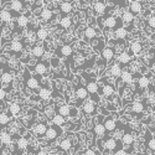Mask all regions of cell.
Wrapping results in <instances>:
<instances>
[{"instance_id":"6da1fadb","label":"cell","mask_w":155,"mask_h":155,"mask_svg":"<svg viewBox=\"0 0 155 155\" xmlns=\"http://www.w3.org/2000/svg\"><path fill=\"white\" fill-rule=\"evenodd\" d=\"M83 77L86 78V91L88 93V97H91V99L93 103H96L97 106H99L101 103V97L98 94V84H97V81L96 78H92V77H87L84 73H83Z\"/></svg>"},{"instance_id":"7a4b0ae2","label":"cell","mask_w":155,"mask_h":155,"mask_svg":"<svg viewBox=\"0 0 155 155\" xmlns=\"http://www.w3.org/2000/svg\"><path fill=\"white\" fill-rule=\"evenodd\" d=\"M42 78V76H31L29 70L25 68V87H26L28 89H30V91L32 93H38V89H40V80Z\"/></svg>"},{"instance_id":"3957f363","label":"cell","mask_w":155,"mask_h":155,"mask_svg":"<svg viewBox=\"0 0 155 155\" xmlns=\"http://www.w3.org/2000/svg\"><path fill=\"white\" fill-rule=\"evenodd\" d=\"M101 141H102V148H103V153L106 151H110V153H115L119 149H123V145L119 140H115L113 139L110 135H107V137H103V138H99Z\"/></svg>"},{"instance_id":"277c9868","label":"cell","mask_w":155,"mask_h":155,"mask_svg":"<svg viewBox=\"0 0 155 155\" xmlns=\"http://www.w3.org/2000/svg\"><path fill=\"white\" fill-rule=\"evenodd\" d=\"M72 86L74 88V93H76L77 101H78L80 103H81V101H87L88 99V93L86 91V87L81 82L80 76H76V80H74V82H72Z\"/></svg>"},{"instance_id":"5b68a950","label":"cell","mask_w":155,"mask_h":155,"mask_svg":"<svg viewBox=\"0 0 155 155\" xmlns=\"http://www.w3.org/2000/svg\"><path fill=\"white\" fill-rule=\"evenodd\" d=\"M28 70L32 71L37 76H44V74H47L48 73V70H50V62L46 61V60H40V61H37L35 64H34V67L31 66H28L26 67Z\"/></svg>"},{"instance_id":"8992f818","label":"cell","mask_w":155,"mask_h":155,"mask_svg":"<svg viewBox=\"0 0 155 155\" xmlns=\"http://www.w3.org/2000/svg\"><path fill=\"white\" fill-rule=\"evenodd\" d=\"M11 71H4L2 77H0V83H2V88L4 89L5 93H9L12 91V74L10 73Z\"/></svg>"},{"instance_id":"52a82bcc","label":"cell","mask_w":155,"mask_h":155,"mask_svg":"<svg viewBox=\"0 0 155 155\" xmlns=\"http://www.w3.org/2000/svg\"><path fill=\"white\" fill-rule=\"evenodd\" d=\"M62 133H63V130H62L61 127L55 125V124H51V125H48L47 130H46V133H45V138H46L47 140H50V141H55V140H57V138H58Z\"/></svg>"},{"instance_id":"ba28073f","label":"cell","mask_w":155,"mask_h":155,"mask_svg":"<svg viewBox=\"0 0 155 155\" xmlns=\"http://www.w3.org/2000/svg\"><path fill=\"white\" fill-rule=\"evenodd\" d=\"M103 127H104V129H106V137L109 135L115 129V127H117V118L110 113L109 115L103 118Z\"/></svg>"},{"instance_id":"9c48e42d","label":"cell","mask_w":155,"mask_h":155,"mask_svg":"<svg viewBox=\"0 0 155 155\" xmlns=\"http://www.w3.org/2000/svg\"><path fill=\"white\" fill-rule=\"evenodd\" d=\"M55 55L56 57H63V58H71L73 55V50L71 45H61L55 50Z\"/></svg>"},{"instance_id":"30bf717a","label":"cell","mask_w":155,"mask_h":155,"mask_svg":"<svg viewBox=\"0 0 155 155\" xmlns=\"http://www.w3.org/2000/svg\"><path fill=\"white\" fill-rule=\"evenodd\" d=\"M97 119L98 122H96L94 127H93V137L94 139H99V138H103L106 137V129L103 127V115H97Z\"/></svg>"},{"instance_id":"8fae6325","label":"cell","mask_w":155,"mask_h":155,"mask_svg":"<svg viewBox=\"0 0 155 155\" xmlns=\"http://www.w3.org/2000/svg\"><path fill=\"white\" fill-rule=\"evenodd\" d=\"M47 128H48L47 122L46 120H40V122H37L35 124V127L32 128L31 134H34L36 138H42V137H45V133L47 130Z\"/></svg>"},{"instance_id":"7c38bea8","label":"cell","mask_w":155,"mask_h":155,"mask_svg":"<svg viewBox=\"0 0 155 155\" xmlns=\"http://www.w3.org/2000/svg\"><path fill=\"white\" fill-rule=\"evenodd\" d=\"M82 113L86 115H97L98 114V106L88 98L82 106Z\"/></svg>"},{"instance_id":"4fadbf2b","label":"cell","mask_w":155,"mask_h":155,"mask_svg":"<svg viewBox=\"0 0 155 155\" xmlns=\"http://www.w3.org/2000/svg\"><path fill=\"white\" fill-rule=\"evenodd\" d=\"M132 58H133L132 52H130L129 50H125V51H123L122 54H119V55H118V57H117V63H118L119 66L123 68V67L129 66V64H130Z\"/></svg>"},{"instance_id":"5bb4252c","label":"cell","mask_w":155,"mask_h":155,"mask_svg":"<svg viewBox=\"0 0 155 155\" xmlns=\"http://www.w3.org/2000/svg\"><path fill=\"white\" fill-rule=\"evenodd\" d=\"M91 8L93 10V14L98 18L106 14L107 2H91Z\"/></svg>"},{"instance_id":"9a60e30c","label":"cell","mask_w":155,"mask_h":155,"mask_svg":"<svg viewBox=\"0 0 155 155\" xmlns=\"http://www.w3.org/2000/svg\"><path fill=\"white\" fill-rule=\"evenodd\" d=\"M99 55H101V60L104 61L107 64H109V62L112 60H114V57H115V52H114L113 47H110V46H106L99 52Z\"/></svg>"},{"instance_id":"2e32d148","label":"cell","mask_w":155,"mask_h":155,"mask_svg":"<svg viewBox=\"0 0 155 155\" xmlns=\"http://www.w3.org/2000/svg\"><path fill=\"white\" fill-rule=\"evenodd\" d=\"M147 102L145 101H133L130 104V112L134 114H143L147 110Z\"/></svg>"},{"instance_id":"e0dca14e","label":"cell","mask_w":155,"mask_h":155,"mask_svg":"<svg viewBox=\"0 0 155 155\" xmlns=\"http://www.w3.org/2000/svg\"><path fill=\"white\" fill-rule=\"evenodd\" d=\"M130 14L135 18L141 14L143 11V2H128V9H127Z\"/></svg>"},{"instance_id":"ac0fdd59","label":"cell","mask_w":155,"mask_h":155,"mask_svg":"<svg viewBox=\"0 0 155 155\" xmlns=\"http://www.w3.org/2000/svg\"><path fill=\"white\" fill-rule=\"evenodd\" d=\"M36 11H37V12H36V15L40 18L41 21H46V22H48V21H51V20L55 18L54 11L51 10V9H48V8H41L40 10H36Z\"/></svg>"},{"instance_id":"d6986e66","label":"cell","mask_w":155,"mask_h":155,"mask_svg":"<svg viewBox=\"0 0 155 155\" xmlns=\"http://www.w3.org/2000/svg\"><path fill=\"white\" fill-rule=\"evenodd\" d=\"M57 9L60 11L61 16H66V15H70L71 12L73 11V5H72V2H57Z\"/></svg>"},{"instance_id":"ffe728a7","label":"cell","mask_w":155,"mask_h":155,"mask_svg":"<svg viewBox=\"0 0 155 155\" xmlns=\"http://www.w3.org/2000/svg\"><path fill=\"white\" fill-rule=\"evenodd\" d=\"M122 72H123V68L119 66L118 63H114V64H112V66H109L104 71V73H103V74H109L112 78L118 80L119 77H120V74H122Z\"/></svg>"},{"instance_id":"44dd1931","label":"cell","mask_w":155,"mask_h":155,"mask_svg":"<svg viewBox=\"0 0 155 155\" xmlns=\"http://www.w3.org/2000/svg\"><path fill=\"white\" fill-rule=\"evenodd\" d=\"M129 51L132 52L133 56H140L143 54V44L138 40H133L129 44Z\"/></svg>"},{"instance_id":"7402d4cb","label":"cell","mask_w":155,"mask_h":155,"mask_svg":"<svg viewBox=\"0 0 155 155\" xmlns=\"http://www.w3.org/2000/svg\"><path fill=\"white\" fill-rule=\"evenodd\" d=\"M29 3L30 2H19V0H14V2H9V4H6L9 8H10V10L12 11V12H16V14H19V12L26 6V5H29Z\"/></svg>"},{"instance_id":"603a6c76","label":"cell","mask_w":155,"mask_h":155,"mask_svg":"<svg viewBox=\"0 0 155 155\" xmlns=\"http://www.w3.org/2000/svg\"><path fill=\"white\" fill-rule=\"evenodd\" d=\"M45 47H42L41 45H32L31 46V48H30V55L32 56V57H35V58H37L38 61H40L42 57H44V55H45Z\"/></svg>"},{"instance_id":"cb8c5ba5","label":"cell","mask_w":155,"mask_h":155,"mask_svg":"<svg viewBox=\"0 0 155 155\" xmlns=\"http://www.w3.org/2000/svg\"><path fill=\"white\" fill-rule=\"evenodd\" d=\"M120 140H122L120 143H122L123 147H124V145H125V147H132V145L134 144V141H135V137H134L133 133H130V130H128V132L123 133Z\"/></svg>"},{"instance_id":"d4e9b609","label":"cell","mask_w":155,"mask_h":155,"mask_svg":"<svg viewBox=\"0 0 155 155\" xmlns=\"http://www.w3.org/2000/svg\"><path fill=\"white\" fill-rule=\"evenodd\" d=\"M89 44H91V46H92V48L94 50V51H97V52H101V51L104 48V40H103L102 37H99V36H96V37H93L91 41H89Z\"/></svg>"},{"instance_id":"484cf974","label":"cell","mask_w":155,"mask_h":155,"mask_svg":"<svg viewBox=\"0 0 155 155\" xmlns=\"http://www.w3.org/2000/svg\"><path fill=\"white\" fill-rule=\"evenodd\" d=\"M145 144H147V148L148 150L150 151V154L154 155V150H155V139H154V135L151 134V132L148 130L145 132Z\"/></svg>"},{"instance_id":"4316f807","label":"cell","mask_w":155,"mask_h":155,"mask_svg":"<svg viewBox=\"0 0 155 155\" xmlns=\"http://www.w3.org/2000/svg\"><path fill=\"white\" fill-rule=\"evenodd\" d=\"M25 45H24V41L22 40H12L11 41V45H10V51H12L14 54H16L18 56H20L22 52L21 51L24 50Z\"/></svg>"},{"instance_id":"83f0119b","label":"cell","mask_w":155,"mask_h":155,"mask_svg":"<svg viewBox=\"0 0 155 155\" xmlns=\"http://www.w3.org/2000/svg\"><path fill=\"white\" fill-rule=\"evenodd\" d=\"M38 97H40V99L41 101H46V99H48L51 96H52V91H51V88L47 86V84H42L41 86V88L38 89Z\"/></svg>"},{"instance_id":"f1b7e54d","label":"cell","mask_w":155,"mask_h":155,"mask_svg":"<svg viewBox=\"0 0 155 155\" xmlns=\"http://www.w3.org/2000/svg\"><path fill=\"white\" fill-rule=\"evenodd\" d=\"M30 24V19H29V15L28 14H20L16 19V25L22 30L25 28H28Z\"/></svg>"},{"instance_id":"f546056e","label":"cell","mask_w":155,"mask_h":155,"mask_svg":"<svg viewBox=\"0 0 155 155\" xmlns=\"http://www.w3.org/2000/svg\"><path fill=\"white\" fill-rule=\"evenodd\" d=\"M35 35H36V38H37L38 41H46L47 38H48L50 32H48L47 29H45L42 26H38L36 29V31H35Z\"/></svg>"},{"instance_id":"4dcf8cb0","label":"cell","mask_w":155,"mask_h":155,"mask_svg":"<svg viewBox=\"0 0 155 155\" xmlns=\"http://www.w3.org/2000/svg\"><path fill=\"white\" fill-rule=\"evenodd\" d=\"M9 112L11 113L12 117H14V115H20L22 113V107H21V104H19L16 102H11L9 104Z\"/></svg>"},{"instance_id":"1f68e13d","label":"cell","mask_w":155,"mask_h":155,"mask_svg":"<svg viewBox=\"0 0 155 155\" xmlns=\"http://www.w3.org/2000/svg\"><path fill=\"white\" fill-rule=\"evenodd\" d=\"M128 30H127V28H124V26H122V28H119V29H117L114 31V36H115V40H120V41H124L125 38H127V36H128Z\"/></svg>"},{"instance_id":"d6a6232c","label":"cell","mask_w":155,"mask_h":155,"mask_svg":"<svg viewBox=\"0 0 155 155\" xmlns=\"http://www.w3.org/2000/svg\"><path fill=\"white\" fill-rule=\"evenodd\" d=\"M11 113H5V112H2L0 113V128H3V127H6L10 124L11 122Z\"/></svg>"},{"instance_id":"836d02e7","label":"cell","mask_w":155,"mask_h":155,"mask_svg":"<svg viewBox=\"0 0 155 155\" xmlns=\"http://www.w3.org/2000/svg\"><path fill=\"white\" fill-rule=\"evenodd\" d=\"M12 20V11L11 10H2L0 11V21L3 24H8Z\"/></svg>"},{"instance_id":"e575fe53","label":"cell","mask_w":155,"mask_h":155,"mask_svg":"<svg viewBox=\"0 0 155 155\" xmlns=\"http://www.w3.org/2000/svg\"><path fill=\"white\" fill-rule=\"evenodd\" d=\"M28 147H29V139L19 135L18 140H16V148L19 150H25V149H28Z\"/></svg>"},{"instance_id":"d590c367","label":"cell","mask_w":155,"mask_h":155,"mask_svg":"<svg viewBox=\"0 0 155 155\" xmlns=\"http://www.w3.org/2000/svg\"><path fill=\"white\" fill-rule=\"evenodd\" d=\"M56 112H57L56 114H60L63 118H67V117H70V106L68 104H61L57 107Z\"/></svg>"},{"instance_id":"8d00e7d4","label":"cell","mask_w":155,"mask_h":155,"mask_svg":"<svg viewBox=\"0 0 155 155\" xmlns=\"http://www.w3.org/2000/svg\"><path fill=\"white\" fill-rule=\"evenodd\" d=\"M96 28H91V26H87L84 29V41L89 42L93 37H96Z\"/></svg>"},{"instance_id":"74e56055","label":"cell","mask_w":155,"mask_h":155,"mask_svg":"<svg viewBox=\"0 0 155 155\" xmlns=\"http://www.w3.org/2000/svg\"><path fill=\"white\" fill-rule=\"evenodd\" d=\"M71 148H72V140L71 139H63L62 141H60V147H58V149L61 150V151H63V153H66V151H68V150H71Z\"/></svg>"},{"instance_id":"f35d334b","label":"cell","mask_w":155,"mask_h":155,"mask_svg":"<svg viewBox=\"0 0 155 155\" xmlns=\"http://www.w3.org/2000/svg\"><path fill=\"white\" fill-rule=\"evenodd\" d=\"M134 19H135V18H134L128 10H125L124 12H122V15H120L122 22H124V24H127V25H132V22L134 21Z\"/></svg>"},{"instance_id":"ab89813d","label":"cell","mask_w":155,"mask_h":155,"mask_svg":"<svg viewBox=\"0 0 155 155\" xmlns=\"http://www.w3.org/2000/svg\"><path fill=\"white\" fill-rule=\"evenodd\" d=\"M72 18L70 15H66V16H61V20H60V25L62 29H70L72 26Z\"/></svg>"},{"instance_id":"60d3db41","label":"cell","mask_w":155,"mask_h":155,"mask_svg":"<svg viewBox=\"0 0 155 155\" xmlns=\"http://www.w3.org/2000/svg\"><path fill=\"white\" fill-rule=\"evenodd\" d=\"M11 141H12V135L8 132H2V134H0V143L3 145H9L11 144Z\"/></svg>"},{"instance_id":"b9f144b4","label":"cell","mask_w":155,"mask_h":155,"mask_svg":"<svg viewBox=\"0 0 155 155\" xmlns=\"http://www.w3.org/2000/svg\"><path fill=\"white\" fill-rule=\"evenodd\" d=\"M64 123H66V118L61 117L60 114H55L52 119H51V124H55V125H58V127H63Z\"/></svg>"},{"instance_id":"7bdbcfd3","label":"cell","mask_w":155,"mask_h":155,"mask_svg":"<svg viewBox=\"0 0 155 155\" xmlns=\"http://www.w3.org/2000/svg\"><path fill=\"white\" fill-rule=\"evenodd\" d=\"M54 112H55V108H54V106H47V107H45L44 108V113L46 114V118L51 122V119H52V117H54Z\"/></svg>"},{"instance_id":"ee69618b","label":"cell","mask_w":155,"mask_h":155,"mask_svg":"<svg viewBox=\"0 0 155 155\" xmlns=\"http://www.w3.org/2000/svg\"><path fill=\"white\" fill-rule=\"evenodd\" d=\"M145 24H147L148 28H150V29L154 30V28H155V16H154V14L149 15V19L145 21Z\"/></svg>"},{"instance_id":"f6af8a7d","label":"cell","mask_w":155,"mask_h":155,"mask_svg":"<svg viewBox=\"0 0 155 155\" xmlns=\"http://www.w3.org/2000/svg\"><path fill=\"white\" fill-rule=\"evenodd\" d=\"M58 58L55 56V57H52L51 58V61H50V66H52V67H58Z\"/></svg>"},{"instance_id":"bcb514c9","label":"cell","mask_w":155,"mask_h":155,"mask_svg":"<svg viewBox=\"0 0 155 155\" xmlns=\"http://www.w3.org/2000/svg\"><path fill=\"white\" fill-rule=\"evenodd\" d=\"M114 155H128V153L124 150V148L123 149H119V150H117L114 153Z\"/></svg>"},{"instance_id":"7dc6e473","label":"cell","mask_w":155,"mask_h":155,"mask_svg":"<svg viewBox=\"0 0 155 155\" xmlns=\"http://www.w3.org/2000/svg\"><path fill=\"white\" fill-rule=\"evenodd\" d=\"M84 155H97V153H96L93 149L89 148V149H87V150L84 151Z\"/></svg>"},{"instance_id":"c3c4849f","label":"cell","mask_w":155,"mask_h":155,"mask_svg":"<svg viewBox=\"0 0 155 155\" xmlns=\"http://www.w3.org/2000/svg\"><path fill=\"white\" fill-rule=\"evenodd\" d=\"M4 99H6V93L4 92L3 88H0V101H4Z\"/></svg>"},{"instance_id":"681fc988","label":"cell","mask_w":155,"mask_h":155,"mask_svg":"<svg viewBox=\"0 0 155 155\" xmlns=\"http://www.w3.org/2000/svg\"><path fill=\"white\" fill-rule=\"evenodd\" d=\"M35 155H48V153H47L45 149H38Z\"/></svg>"},{"instance_id":"f907efd6","label":"cell","mask_w":155,"mask_h":155,"mask_svg":"<svg viewBox=\"0 0 155 155\" xmlns=\"http://www.w3.org/2000/svg\"><path fill=\"white\" fill-rule=\"evenodd\" d=\"M0 134H2V128H0Z\"/></svg>"},{"instance_id":"816d5d0a","label":"cell","mask_w":155,"mask_h":155,"mask_svg":"<svg viewBox=\"0 0 155 155\" xmlns=\"http://www.w3.org/2000/svg\"><path fill=\"white\" fill-rule=\"evenodd\" d=\"M0 88H2V83H0Z\"/></svg>"}]
</instances>
